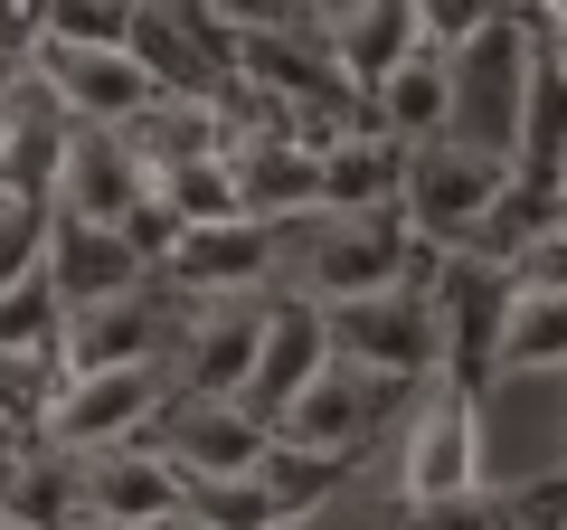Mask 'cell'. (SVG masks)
I'll use <instances>...</instances> for the list:
<instances>
[{
  "mask_svg": "<svg viewBox=\"0 0 567 530\" xmlns=\"http://www.w3.org/2000/svg\"><path fill=\"white\" fill-rule=\"evenodd\" d=\"M416 227L406 208H312V218H284V275L275 294H303V304H360L416 275Z\"/></svg>",
  "mask_w": 567,
  "mask_h": 530,
  "instance_id": "1",
  "label": "cell"
},
{
  "mask_svg": "<svg viewBox=\"0 0 567 530\" xmlns=\"http://www.w3.org/2000/svg\"><path fill=\"white\" fill-rule=\"evenodd\" d=\"M331 342L350 360L388 369L406 388H435L454 360V332H445V256H416V275L388 294H360V304H331Z\"/></svg>",
  "mask_w": 567,
  "mask_h": 530,
  "instance_id": "2",
  "label": "cell"
},
{
  "mask_svg": "<svg viewBox=\"0 0 567 530\" xmlns=\"http://www.w3.org/2000/svg\"><path fill=\"white\" fill-rule=\"evenodd\" d=\"M511 181H520V162H502V152H473V143H416V162H406V227H416L425 256H483V227L492 208L511 200Z\"/></svg>",
  "mask_w": 567,
  "mask_h": 530,
  "instance_id": "3",
  "label": "cell"
},
{
  "mask_svg": "<svg viewBox=\"0 0 567 530\" xmlns=\"http://www.w3.org/2000/svg\"><path fill=\"white\" fill-rule=\"evenodd\" d=\"M529 95H539V39H529L520 10L492 20L473 48H454V143L520 162V143H529Z\"/></svg>",
  "mask_w": 567,
  "mask_h": 530,
  "instance_id": "4",
  "label": "cell"
},
{
  "mask_svg": "<svg viewBox=\"0 0 567 530\" xmlns=\"http://www.w3.org/2000/svg\"><path fill=\"white\" fill-rule=\"evenodd\" d=\"M237 77L256 85V95H275L293 123H360V85H350L341 48H331V29L312 20H284V29H246L237 39Z\"/></svg>",
  "mask_w": 567,
  "mask_h": 530,
  "instance_id": "5",
  "label": "cell"
},
{
  "mask_svg": "<svg viewBox=\"0 0 567 530\" xmlns=\"http://www.w3.org/2000/svg\"><path fill=\"white\" fill-rule=\"evenodd\" d=\"M265 323H275V294H208V304H181L171 388H181V398H256Z\"/></svg>",
  "mask_w": 567,
  "mask_h": 530,
  "instance_id": "6",
  "label": "cell"
},
{
  "mask_svg": "<svg viewBox=\"0 0 567 530\" xmlns=\"http://www.w3.org/2000/svg\"><path fill=\"white\" fill-rule=\"evenodd\" d=\"M473 483H492V473H483V388L445 369V379L406 408L398 492H406V502H435V492H473Z\"/></svg>",
  "mask_w": 567,
  "mask_h": 530,
  "instance_id": "7",
  "label": "cell"
},
{
  "mask_svg": "<svg viewBox=\"0 0 567 530\" xmlns=\"http://www.w3.org/2000/svg\"><path fill=\"white\" fill-rule=\"evenodd\" d=\"M425 388H406V379H388V369H369V360H350V350H331V369L284 408V427L275 436H293V446H341V455H369L388 427H398V408H416Z\"/></svg>",
  "mask_w": 567,
  "mask_h": 530,
  "instance_id": "8",
  "label": "cell"
},
{
  "mask_svg": "<svg viewBox=\"0 0 567 530\" xmlns=\"http://www.w3.org/2000/svg\"><path fill=\"white\" fill-rule=\"evenodd\" d=\"M171 408V360H133V369H76L48 408V446H76V455H104V446H133L152 436V417Z\"/></svg>",
  "mask_w": 567,
  "mask_h": 530,
  "instance_id": "9",
  "label": "cell"
},
{
  "mask_svg": "<svg viewBox=\"0 0 567 530\" xmlns=\"http://www.w3.org/2000/svg\"><path fill=\"white\" fill-rule=\"evenodd\" d=\"M76 133L85 123L66 114L58 85L39 67H10V85H0V190L10 200H58L66 162H76Z\"/></svg>",
  "mask_w": 567,
  "mask_h": 530,
  "instance_id": "10",
  "label": "cell"
},
{
  "mask_svg": "<svg viewBox=\"0 0 567 530\" xmlns=\"http://www.w3.org/2000/svg\"><path fill=\"white\" fill-rule=\"evenodd\" d=\"M152 446L181 465V483H237L275 455V417H256L246 398H181L171 388V408L152 417Z\"/></svg>",
  "mask_w": 567,
  "mask_h": 530,
  "instance_id": "11",
  "label": "cell"
},
{
  "mask_svg": "<svg viewBox=\"0 0 567 530\" xmlns=\"http://www.w3.org/2000/svg\"><path fill=\"white\" fill-rule=\"evenodd\" d=\"M29 67L66 95V114H76V123H142L152 104H162V77H152L133 48H66V39H39V58H29Z\"/></svg>",
  "mask_w": 567,
  "mask_h": 530,
  "instance_id": "12",
  "label": "cell"
},
{
  "mask_svg": "<svg viewBox=\"0 0 567 530\" xmlns=\"http://www.w3.org/2000/svg\"><path fill=\"white\" fill-rule=\"evenodd\" d=\"M275 275H284V227H265V218L189 227L181 256H171V285L189 304H208V294H275Z\"/></svg>",
  "mask_w": 567,
  "mask_h": 530,
  "instance_id": "13",
  "label": "cell"
},
{
  "mask_svg": "<svg viewBox=\"0 0 567 530\" xmlns=\"http://www.w3.org/2000/svg\"><path fill=\"white\" fill-rule=\"evenodd\" d=\"M48 275H58L66 313H85V304H114V294H142L152 275H162V265L142 256L123 227L76 218V208H66V218H58V246H48Z\"/></svg>",
  "mask_w": 567,
  "mask_h": 530,
  "instance_id": "14",
  "label": "cell"
},
{
  "mask_svg": "<svg viewBox=\"0 0 567 530\" xmlns=\"http://www.w3.org/2000/svg\"><path fill=\"white\" fill-rule=\"evenodd\" d=\"M152 162L133 152V133L123 123H85L76 133V162H66V181H58V200L76 208V218H104V227H133V208L152 200Z\"/></svg>",
  "mask_w": 567,
  "mask_h": 530,
  "instance_id": "15",
  "label": "cell"
},
{
  "mask_svg": "<svg viewBox=\"0 0 567 530\" xmlns=\"http://www.w3.org/2000/svg\"><path fill=\"white\" fill-rule=\"evenodd\" d=\"M331 350H341V342H331V313H322V304H303V294H275L265 360H256V398H246V408L284 427V408H293V398H303V388L331 369Z\"/></svg>",
  "mask_w": 567,
  "mask_h": 530,
  "instance_id": "16",
  "label": "cell"
},
{
  "mask_svg": "<svg viewBox=\"0 0 567 530\" xmlns=\"http://www.w3.org/2000/svg\"><path fill=\"white\" fill-rule=\"evenodd\" d=\"M85 465H95V521L104 530H152V521H171V511H189L181 465H171L152 436L104 446V455H85Z\"/></svg>",
  "mask_w": 567,
  "mask_h": 530,
  "instance_id": "17",
  "label": "cell"
},
{
  "mask_svg": "<svg viewBox=\"0 0 567 530\" xmlns=\"http://www.w3.org/2000/svg\"><path fill=\"white\" fill-rule=\"evenodd\" d=\"M10 530H85L95 521V465L76 446H29L10 455Z\"/></svg>",
  "mask_w": 567,
  "mask_h": 530,
  "instance_id": "18",
  "label": "cell"
},
{
  "mask_svg": "<svg viewBox=\"0 0 567 530\" xmlns=\"http://www.w3.org/2000/svg\"><path fill=\"white\" fill-rule=\"evenodd\" d=\"M406 162L416 143H398L388 123H350L322 143V208H406Z\"/></svg>",
  "mask_w": 567,
  "mask_h": 530,
  "instance_id": "19",
  "label": "cell"
},
{
  "mask_svg": "<svg viewBox=\"0 0 567 530\" xmlns=\"http://www.w3.org/2000/svg\"><path fill=\"white\" fill-rule=\"evenodd\" d=\"M369 123H388L398 143H445V133H454V48L425 39L416 58L369 95Z\"/></svg>",
  "mask_w": 567,
  "mask_h": 530,
  "instance_id": "20",
  "label": "cell"
},
{
  "mask_svg": "<svg viewBox=\"0 0 567 530\" xmlns=\"http://www.w3.org/2000/svg\"><path fill=\"white\" fill-rule=\"evenodd\" d=\"M237 181H246V218H265V227L312 218V208H322V152H312L303 133H284V143L237 152Z\"/></svg>",
  "mask_w": 567,
  "mask_h": 530,
  "instance_id": "21",
  "label": "cell"
},
{
  "mask_svg": "<svg viewBox=\"0 0 567 530\" xmlns=\"http://www.w3.org/2000/svg\"><path fill=\"white\" fill-rule=\"evenodd\" d=\"M331 48H341L350 85H360V104H369V95H379V85L425 48V20H416V0H369V10H350V20L331 29Z\"/></svg>",
  "mask_w": 567,
  "mask_h": 530,
  "instance_id": "22",
  "label": "cell"
},
{
  "mask_svg": "<svg viewBox=\"0 0 567 530\" xmlns=\"http://www.w3.org/2000/svg\"><path fill=\"white\" fill-rule=\"evenodd\" d=\"M360 473V455H341V446H293V436H275V455L256 465V483H265V511H275V530H293V521H312V511L331 502V492Z\"/></svg>",
  "mask_w": 567,
  "mask_h": 530,
  "instance_id": "23",
  "label": "cell"
},
{
  "mask_svg": "<svg viewBox=\"0 0 567 530\" xmlns=\"http://www.w3.org/2000/svg\"><path fill=\"white\" fill-rule=\"evenodd\" d=\"M529 369H567V294H511L502 323V379H529Z\"/></svg>",
  "mask_w": 567,
  "mask_h": 530,
  "instance_id": "24",
  "label": "cell"
},
{
  "mask_svg": "<svg viewBox=\"0 0 567 530\" xmlns=\"http://www.w3.org/2000/svg\"><path fill=\"white\" fill-rule=\"evenodd\" d=\"M388 530H520V502L502 483H473V492H435V502H398Z\"/></svg>",
  "mask_w": 567,
  "mask_h": 530,
  "instance_id": "25",
  "label": "cell"
},
{
  "mask_svg": "<svg viewBox=\"0 0 567 530\" xmlns=\"http://www.w3.org/2000/svg\"><path fill=\"white\" fill-rule=\"evenodd\" d=\"M162 200L181 208L189 227H227V218H246V181H237V152H227V162H189V171H171V181H162Z\"/></svg>",
  "mask_w": 567,
  "mask_h": 530,
  "instance_id": "26",
  "label": "cell"
},
{
  "mask_svg": "<svg viewBox=\"0 0 567 530\" xmlns=\"http://www.w3.org/2000/svg\"><path fill=\"white\" fill-rule=\"evenodd\" d=\"M58 218H66V200H10V190H0V275H10V285L48 265Z\"/></svg>",
  "mask_w": 567,
  "mask_h": 530,
  "instance_id": "27",
  "label": "cell"
},
{
  "mask_svg": "<svg viewBox=\"0 0 567 530\" xmlns=\"http://www.w3.org/2000/svg\"><path fill=\"white\" fill-rule=\"evenodd\" d=\"M199 10L227 29V39H246V29H284V20H303V0H199Z\"/></svg>",
  "mask_w": 567,
  "mask_h": 530,
  "instance_id": "28",
  "label": "cell"
},
{
  "mask_svg": "<svg viewBox=\"0 0 567 530\" xmlns=\"http://www.w3.org/2000/svg\"><path fill=\"white\" fill-rule=\"evenodd\" d=\"M529 10H539V20H548V29H567V0H529Z\"/></svg>",
  "mask_w": 567,
  "mask_h": 530,
  "instance_id": "29",
  "label": "cell"
},
{
  "mask_svg": "<svg viewBox=\"0 0 567 530\" xmlns=\"http://www.w3.org/2000/svg\"><path fill=\"white\" fill-rule=\"evenodd\" d=\"M152 530H208V521H199V511H171V521H152Z\"/></svg>",
  "mask_w": 567,
  "mask_h": 530,
  "instance_id": "30",
  "label": "cell"
},
{
  "mask_svg": "<svg viewBox=\"0 0 567 530\" xmlns=\"http://www.w3.org/2000/svg\"><path fill=\"white\" fill-rule=\"evenodd\" d=\"M548 483H558V492H567V465H558V473H548Z\"/></svg>",
  "mask_w": 567,
  "mask_h": 530,
  "instance_id": "31",
  "label": "cell"
},
{
  "mask_svg": "<svg viewBox=\"0 0 567 530\" xmlns=\"http://www.w3.org/2000/svg\"><path fill=\"white\" fill-rule=\"evenodd\" d=\"M511 10H529V0H511Z\"/></svg>",
  "mask_w": 567,
  "mask_h": 530,
  "instance_id": "32",
  "label": "cell"
},
{
  "mask_svg": "<svg viewBox=\"0 0 567 530\" xmlns=\"http://www.w3.org/2000/svg\"><path fill=\"white\" fill-rule=\"evenodd\" d=\"M85 530H104V521H85Z\"/></svg>",
  "mask_w": 567,
  "mask_h": 530,
  "instance_id": "33",
  "label": "cell"
}]
</instances>
